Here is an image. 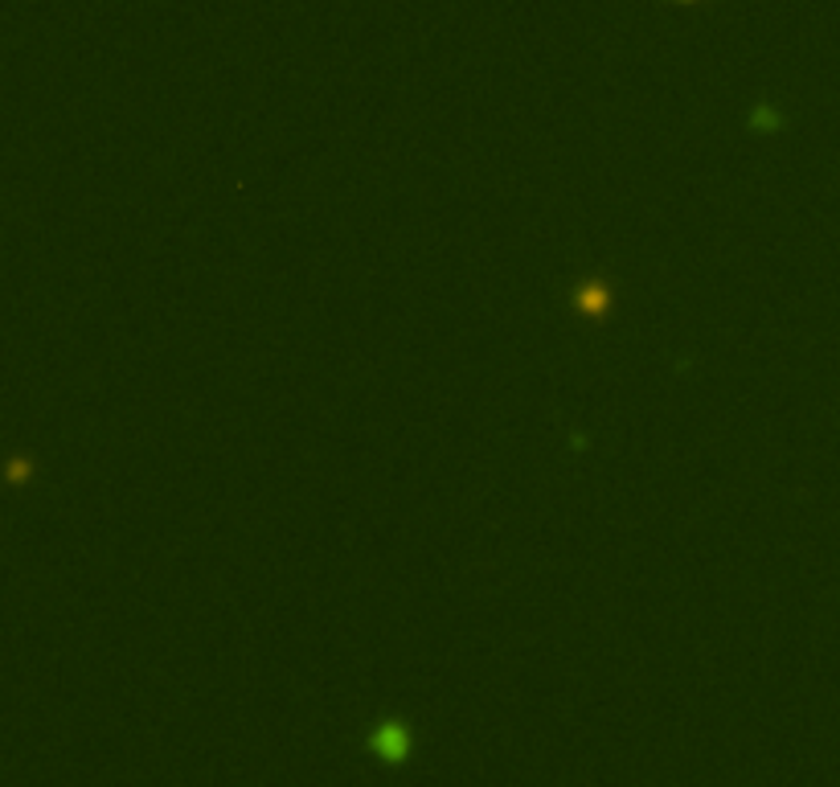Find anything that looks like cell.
<instances>
[{
    "label": "cell",
    "instance_id": "1",
    "mask_svg": "<svg viewBox=\"0 0 840 787\" xmlns=\"http://www.w3.org/2000/svg\"><path fill=\"white\" fill-rule=\"evenodd\" d=\"M373 747L386 755V759H407V734L398 730V726H381V734L373 738Z\"/></svg>",
    "mask_w": 840,
    "mask_h": 787
}]
</instances>
